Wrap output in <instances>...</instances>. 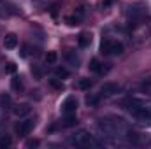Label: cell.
<instances>
[{
  "mask_svg": "<svg viewBox=\"0 0 151 149\" xmlns=\"http://www.w3.org/2000/svg\"><path fill=\"white\" fill-rule=\"evenodd\" d=\"M34 125H35V121H34V119H23V121L16 123V126H14V132H16L19 137H27V135L32 132Z\"/></svg>",
  "mask_w": 151,
  "mask_h": 149,
  "instance_id": "5",
  "label": "cell"
},
{
  "mask_svg": "<svg viewBox=\"0 0 151 149\" xmlns=\"http://www.w3.org/2000/svg\"><path fill=\"white\" fill-rule=\"evenodd\" d=\"M125 105H127V111L137 121L151 123V100H148V98H130L125 102Z\"/></svg>",
  "mask_w": 151,
  "mask_h": 149,
  "instance_id": "1",
  "label": "cell"
},
{
  "mask_svg": "<svg viewBox=\"0 0 151 149\" xmlns=\"http://www.w3.org/2000/svg\"><path fill=\"white\" fill-rule=\"evenodd\" d=\"M56 58H58V56H56V53H55V51H49V53L46 54V63L53 65V63L56 62Z\"/></svg>",
  "mask_w": 151,
  "mask_h": 149,
  "instance_id": "16",
  "label": "cell"
},
{
  "mask_svg": "<svg viewBox=\"0 0 151 149\" xmlns=\"http://www.w3.org/2000/svg\"><path fill=\"white\" fill-rule=\"evenodd\" d=\"M77 123L74 114H65V119H63V126H74Z\"/></svg>",
  "mask_w": 151,
  "mask_h": 149,
  "instance_id": "14",
  "label": "cell"
},
{
  "mask_svg": "<svg viewBox=\"0 0 151 149\" xmlns=\"http://www.w3.org/2000/svg\"><path fill=\"white\" fill-rule=\"evenodd\" d=\"M119 91H121V86L118 82H104L102 88H100V95H106V97L118 95Z\"/></svg>",
  "mask_w": 151,
  "mask_h": 149,
  "instance_id": "6",
  "label": "cell"
},
{
  "mask_svg": "<svg viewBox=\"0 0 151 149\" xmlns=\"http://www.w3.org/2000/svg\"><path fill=\"white\" fill-rule=\"evenodd\" d=\"M76 109H77V100H76L74 97H67L65 102L62 104L63 114H76Z\"/></svg>",
  "mask_w": 151,
  "mask_h": 149,
  "instance_id": "7",
  "label": "cell"
},
{
  "mask_svg": "<svg viewBox=\"0 0 151 149\" xmlns=\"http://www.w3.org/2000/svg\"><path fill=\"white\" fill-rule=\"evenodd\" d=\"M0 107L2 109H11L12 107V100H11L9 95H5V93L0 95Z\"/></svg>",
  "mask_w": 151,
  "mask_h": 149,
  "instance_id": "11",
  "label": "cell"
},
{
  "mask_svg": "<svg viewBox=\"0 0 151 149\" xmlns=\"http://www.w3.org/2000/svg\"><path fill=\"white\" fill-rule=\"evenodd\" d=\"M37 144H39L37 140H30V142H28L27 146H28V148H32V146H37Z\"/></svg>",
  "mask_w": 151,
  "mask_h": 149,
  "instance_id": "23",
  "label": "cell"
},
{
  "mask_svg": "<svg viewBox=\"0 0 151 149\" xmlns=\"http://www.w3.org/2000/svg\"><path fill=\"white\" fill-rule=\"evenodd\" d=\"M125 51L123 44L119 40H113V39H104L100 42V53L106 56H118Z\"/></svg>",
  "mask_w": 151,
  "mask_h": 149,
  "instance_id": "3",
  "label": "cell"
},
{
  "mask_svg": "<svg viewBox=\"0 0 151 149\" xmlns=\"http://www.w3.org/2000/svg\"><path fill=\"white\" fill-rule=\"evenodd\" d=\"M18 46V37H16V34H7L5 39H4V47L5 49H14Z\"/></svg>",
  "mask_w": 151,
  "mask_h": 149,
  "instance_id": "9",
  "label": "cell"
},
{
  "mask_svg": "<svg viewBox=\"0 0 151 149\" xmlns=\"http://www.w3.org/2000/svg\"><path fill=\"white\" fill-rule=\"evenodd\" d=\"M11 88H12L14 91H21V90H23L21 79H19V77H12V79H11Z\"/></svg>",
  "mask_w": 151,
  "mask_h": 149,
  "instance_id": "13",
  "label": "cell"
},
{
  "mask_svg": "<svg viewBox=\"0 0 151 149\" xmlns=\"http://www.w3.org/2000/svg\"><path fill=\"white\" fill-rule=\"evenodd\" d=\"M77 86H79V90H90L91 88V81L90 79H81Z\"/></svg>",
  "mask_w": 151,
  "mask_h": 149,
  "instance_id": "17",
  "label": "cell"
},
{
  "mask_svg": "<svg viewBox=\"0 0 151 149\" xmlns=\"http://www.w3.org/2000/svg\"><path fill=\"white\" fill-rule=\"evenodd\" d=\"M12 144L11 137H0V148H9Z\"/></svg>",
  "mask_w": 151,
  "mask_h": 149,
  "instance_id": "19",
  "label": "cell"
},
{
  "mask_svg": "<svg viewBox=\"0 0 151 149\" xmlns=\"http://www.w3.org/2000/svg\"><path fill=\"white\" fill-rule=\"evenodd\" d=\"M51 86H55V88H58V90H62V88H63V84H62V82H58V81H55V79L51 81Z\"/></svg>",
  "mask_w": 151,
  "mask_h": 149,
  "instance_id": "21",
  "label": "cell"
},
{
  "mask_svg": "<svg viewBox=\"0 0 151 149\" xmlns=\"http://www.w3.org/2000/svg\"><path fill=\"white\" fill-rule=\"evenodd\" d=\"M30 111H32V109H30V105H28V104H19V105H16V107L12 109L14 116H19V117H21V116H27Z\"/></svg>",
  "mask_w": 151,
  "mask_h": 149,
  "instance_id": "10",
  "label": "cell"
},
{
  "mask_svg": "<svg viewBox=\"0 0 151 149\" xmlns=\"http://www.w3.org/2000/svg\"><path fill=\"white\" fill-rule=\"evenodd\" d=\"M77 42H79L81 47H88V46L91 44V35H90V34H81L79 39H77Z\"/></svg>",
  "mask_w": 151,
  "mask_h": 149,
  "instance_id": "12",
  "label": "cell"
},
{
  "mask_svg": "<svg viewBox=\"0 0 151 149\" xmlns=\"http://www.w3.org/2000/svg\"><path fill=\"white\" fill-rule=\"evenodd\" d=\"M86 102H88V104H97L99 98H97V97H86Z\"/></svg>",
  "mask_w": 151,
  "mask_h": 149,
  "instance_id": "22",
  "label": "cell"
},
{
  "mask_svg": "<svg viewBox=\"0 0 151 149\" xmlns=\"http://www.w3.org/2000/svg\"><path fill=\"white\" fill-rule=\"evenodd\" d=\"M0 2H2V0H0Z\"/></svg>",
  "mask_w": 151,
  "mask_h": 149,
  "instance_id": "24",
  "label": "cell"
},
{
  "mask_svg": "<svg viewBox=\"0 0 151 149\" xmlns=\"http://www.w3.org/2000/svg\"><path fill=\"white\" fill-rule=\"evenodd\" d=\"M55 75H56L58 79H65V77H69V70H67V69H63V67H56Z\"/></svg>",
  "mask_w": 151,
  "mask_h": 149,
  "instance_id": "15",
  "label": "cell"
},
{
  "mask_svg": "<svg viewBox=\"0 0 151 149\" xmlns=\"http://www.w3.org/2000/svg\"><path fill=\"white\" fill-rule=\"evenodd\" d=\"M99 130L107 137H118V135L127 133V126L121 119H100Z\"/></svg>",
  "mask_w": 151,
  "mask_h": 149,
  "instance_id": "2",
  "label": "cell"
},
{
  "mask_svg": "<svg viewBox=\"0 0 151 149\" xmlns=\"http://www.w3.org/2000/svg\"><path fill=\"white\" fill-rule=\"evenodd\" d=\"M69 142L76 146V148H90V146H99V142L88 133V132H84V130H81V132H77L74 133L70 139H69Z\"/></svg>",
  "mask_w": 151,
  "mask_h": 149,
  "instance_id": "4",
  "label": "cell"
},
{
  "mask_svg": "<svg viewBox=\"0 0 151 149\" xmlns=\"http://www.w3.org/2000/svg\"><path fill=\"white\" fill-rule=\"evenodd\" d=\"M109 65L107 67H104V63H100L97 58H93L91 62H90V70H93V72H97V74H107L109 72Z\"/></svg>",
  "mask_w": 151,
  "mask_h": 149,
  "instance_id": "8",
  "label": "cell"
},
{
  "mask_svg": "<svg viewBox=\"0 0 151 149\" xmlns=\"http://www.w3.org/2000/svg\"><path fill=\"white\" fill-rule=\"evenodd\" d=\"M5 72H7V74H14V72H16V65H14V63H7V65H5Z\"/></svg>",
  "mask_w": 151,
  "mask_h": 149,
  "instance_id": "20",
  "label": "cell"
},
{
  "mask_svg": "<svg viewBox=\"0 0 151 149\" xmlns=\"http://www.w3.org/2000/svg\"><path fill=\"white\" fill-rule=\"evenodd\" d=\"M65 58H67V60H70V62L74 63V67H77V62H79V60H77V56H76L72 51H67V53H65Z\"/></svg>",
  "mask_w": 151,
  "mask_h": 149,
  "instance_id": "18",
  "label": "cell"
}]
</instances>
